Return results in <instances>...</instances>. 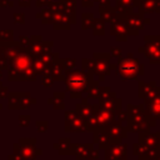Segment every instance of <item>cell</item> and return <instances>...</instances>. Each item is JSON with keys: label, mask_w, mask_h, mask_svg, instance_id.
Wrapping results in <instances>:
<instances>
[{"label": "cell", "mask_w": 160, "mask_h": 160, "mask_svg": "<svg viewBox=\"0 0 160 160\" xmlns=\"http://www.w3.org/2000/svg\"><path fill=\"white\" fill-rule=\"evenodd\" d=\"M65 84L69 91H90L91 78L85 71H69L65 75Z\"/></svg>", "instance_id": "1"}, {"label": "cell", "mask_w": 160, "mask_h": 160, "mask_svg": "<svg viewBox=\"0 0 160 160\" xmlns=\"http://www.w3.org/2000/svg\"><path fill=\"white\" fill-rule=\"evenodd\" d=\"M116 69L119 76L124 80H134L138 78V75L142 74V68L139 64L138 59H122L119 61Z\"/></svg>", "instance_id": "2"}, {"label": "cell", "mask_w": 160, "mask_h": 160, "mask_svg": "<svg viewBox=\"0 0 160 160\" xmlns=\"http://www.w3.org/2000/svg\"><path fill=\"white\" fill-rule=\"evenodd\" d=\"M14 149H16L14 152H16L15 159H20V160H32L36 152V149L34 146V139H31V141H28V139H21L20 145L14 146Z\"/></svg>", "instance_id": "3"}, {"label": "cell", "mask_w": 160, "mask_h": 160, "mask_svg": "<svg viewBox=\"0 0 160 160\" xmlns=\"http://www.w3.org/2000/svg\"><path fill=\"white\" fill-rule=\"evenodd\" d=\"M65 129L66 131H85L86 124L76 111H70L65 115Z\"/></svg>", "instance_id": "4"}, {"label": "cell", "mask_w": 160, "mask_h": 160, "mask_svg": "<svg viewBox=\"0 0 160 160\" xmlns=\"http://www.w3.org/2000/svg\"><path fill=\"white\" fill-rule=\"evenodd\" d=\"M145 108H146V115L149 116L152 124H154L152 120L160 119V92L154 95L150 99H146Z\"/></svg>", "instance_id": "5"}, {"label": "cell", "mask_w": 160, "mask_h": 160, "mask_svg": "<svg viewBox=\"0 0 160 160\" xmlns=\"http://www.w3.org/2000/svg\"><path fill=\"white\" fill-rule=\"evenodd\" d=\"M105 160H126V145L118 141L110 148H106Z\"/></svg>", "instance_id": "6"}, {"label": "cell", "mask_w": 160, "mask_h": 160, "mask_svg": "<svg viewBox=\"0 0 160 160\" xmlns=\"http://www.w3.org/2000/svg\"><path fill=\"white\" fill-rule=\"evenodd\" d=\"M114 112H115L114 110H109V109L100 106V110L95 114L96 120H98V125L101 128H109L114 122Z\"/></svg>", "instance_id": "7"}, {"label": "cell", "mask_w": 160, "mask_h": 160, "mask_svg": "<svg viewBox=\"0 0 160 160\" xmlns=\"http://www.w3.org/2000/svg\"><path fill=\"white\" fill-rule=\"evenodd\" d=\"M159 92H160V89H158L154 82H149V84L140 82V85H139V96L141 99H145V100L150 99Z\"/></svg>", "instance_id": "8"}, {"label": "cell", "mask_w": 160, "mask_h": 160, "mask_svg": "<svg viewBox=\"0 0 160 160\" xmlns=\"http://www.w3.org/2000/svg\"><path fill=\"white\" fill-rule=\"evenodd\" d=\"M108 135H109V138H110L111 141H114V140L120 141L121 139H124L126 136V129H124L119 124H114L112 122L109 126V129H108Z\"/></svg>", "instance_id": "9"}, {"label": "cell", "mask_w": 160, "mask_h": 160, "mask_svg": "<svg viewBox=\"0 0 160 160\" xmlns=\"http://www.w3.org/2000/svg\"><path fill=\"white\" fill-rule=\"evenodd\" d=\"M140 144L150 148H160V132L158 134H141L140 135Z\"/></svg>", "instance_id": "10"}, {"label": "cell", "mask_w": 160, "mask_h": 160, "mask_svg": "<svg viewBox=\"0 0 160 160\" xmlns=\"http://www.w3.org/2000/svg\"><path fill=\"white\" fill-rule=\"evenodd\" d=\"M92 69H94V72L98 74L101 78L104 75H109L110 74V65H109L108 60H96L92 64Z\"/></svg>", "instance_id": "11"}, {"label": "cell", "mask_w": 160, "mask_h": 160, "mask_svg": "<svg viewBox=\"0 0 160 160\" xmlns=\"http://www.w3.org/2000/svg\"><path fill=\"white\" fill-rule=\"evenodd\" d=\"M109 95L110 94H108L106 96L101 98L100 106L101 108H105V109H109V110H114V111H115V109L119 110V108H116V104H120V100L116 99L115 95H111V96H109Z\"/></svg>", "instance_id": "12"}, {"label": "cell", "mask_w": 160, "mask_h": 160, "mask_svg": "<svg viewBox=\"0 0 160 160\" xmlns=\"http://www.w3.org/2000/svg\"><path fill=\"white\" fill-rule=\"evenodd\" d=\"M72 152L76 154L78 159L80 160V159H82V158H85V156L90 159V155L94 152V150H92L91 145H75Z\"/></svg>", "instance_id": "13"}, {"label": "cell", "mask_w": 160, "mask_h": 160, "mask_svg": "<svg viewBox=\"0 0 160 160\" xmlns=\"http://www.w3.org/2000/svg\"><path fill=\"white\" fill-rule=\"evenodd\" d=\"M94 141L98 142V144L100 145V148H105V149H106V148L109 146V144L111 142L109 135H108L104 130H96V132L94 134Z\"/></svg>", "instance_id": "14"}, {"label": "cell", "mask_w": 160, "mask_h": 160, "mask_svg": "<svg viewBox=\"0 0 160 160\" xmlns=\"http://www.w3.org/2000/svg\"><path fill=\"white\" fill-rule=\"evenodd\" d=\"M92 109H94V108L90 106L86 101H82L81 104L78 105V108H76V112H78L84 120H86L88 118H90V116L94 114V110H92Z\"/></svg>", "instance_id": "15"}, {"label": "cell", "mask_w": 160, "mask_h": 160, "mask_svg": "<svg viewBox=\"0 0 160 160\" xmlns=\"http://www.w3.org/2000/svg\"><path fill=\"white\" fill-rule=\"evenodd\" d=\"M54 148L59 149V150H60V154H70L68 150H70V149H71V145H70L69 139H60L59 144L54 145Z\"/></svg>", "instance_id": "16"}, {"label": "cell", "mask_w": 160, "mask_h": 160, "mask_svg": "<svg viewBox=\"0 0 160 160\" xmlns=\"http://www.w3.org/2000/svg\"><path fill=\"white\" fill-rule=\"evenodd\" d=\"M44 70H46V62L44 60H36L34 62V71L36 74H42Z\"/></svg>", "instance_id": "17"}, {"label": "cell", "mask_w": 160, "mask_h": 160, "mask_svg": "<svg viewBox=\"0 0 160 160\" xmlns=\"http://www.w3.org/2000/svg\"><path fill=\"white\" fill-rule=\"evenodd\" d=\"M62 98H64V94H62V92H58V94L54 95V100H56V102H58V104L55 105L56 109H62V108H64Z\"/></svg>", "instance_id": "18"}, {"label": "cell", "mask_w": 160, "mask_h": 160, "mask_svg": "<svg viewBox=\"0 0 160 160\" xmlns=\"http://www.w3.org/2000/svg\"><path fill=\"white\" fill-rule=\"evenodd\" d=\"M30 122V116L29 115H21L20 116V126H28Z\"/></svg>", "instance_id": "19"}, {"label": "cell", "mask_w": 160, "mask_h": 160, "mask_svg": "<svg viewBox=\"0 0 160 160\" xmlns=\"http://www.w3.org/2000/svg\"><path fill=\"white\" fill-rule=\"evenodd\" d=\"M36 125H38V130H39L40 132L46 131V128H48V122H46V121H38Z\"/></svg>", "instance_id": "20"}, {"label": "cell", "mask_w": 160, "mask_h": 160, "mask_svg": "<svg viewBox=\"0 0 160 160\" xmlns=\"http://www.w3.org/2000/svg\"><path fill=\"white\" fill-rule=\"evenodd\" d=\"M150 160H160V156H158V158H152V159H150Z\"/></svg>", "instance_id": "21"}]
</instances>
